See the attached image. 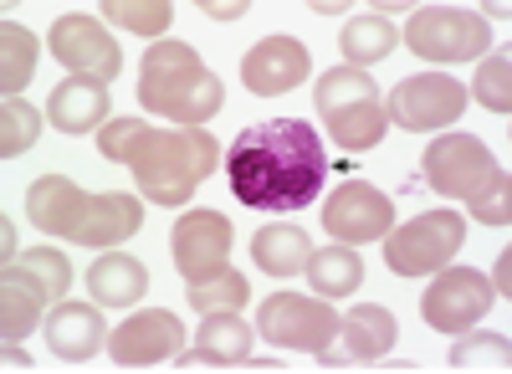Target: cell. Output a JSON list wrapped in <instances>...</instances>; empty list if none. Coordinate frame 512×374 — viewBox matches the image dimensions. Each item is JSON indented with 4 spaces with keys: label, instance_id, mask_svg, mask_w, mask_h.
<instances>
[{
    "label": "cell",
    "instance_id": "6da1fadb",
    "mask_svg": "<svg viewBox=\"0 0 512 374\" xmlns=\"http://www.w3.org/2000/svg\"><path fill=\"white\" fill-rule=\"evenodd\" d=\"M231 195L246 211L262 216H292L308 211L328 180V149L313 123L303 118H267L236 134L226 154Z\"/></svg>",
    "mask_w": 512,
    "mask_h": 374
},
{
    "label": "cell",
    "instance_id": "7a4b0ae2",
    "mask_svg": "<svg viewBox=\"0 0 512 374\" xmlns=\"http://www.w3.org/2000/svg\"><path fill=\"white\" fill-rule=\"evenodd\" d=\"M98 149L113 164L134 170V185L144 190L149 205H169L175 211L216 170L221 144L205 129H154V123H139V118H113L98 129Z\"/></svg>",
    "mask_w": 512,
    "mask_h": 374
},
{
    "label": "cell",
    "instance_id": "3957f363",
    "mask_svg": "<svg viewBox=\"0 0 512 374\" xmlns=\"http://www.w3.org/2000/svg\"><path fill=\"white\" fill-rule=\"evenodd\" d=\"M26 216L47 236H67L77 246L113 252L118 241H128L144 226V200L139 195H88L67 175H41L26 190Z\"/></svg>",
    "mask_w": 512,
    "mask_h": 374
},
{
    "label": "cell",
    "instance_id": "277c9868",
    "mask_svg": "<svg viewBox=\"0 0 512 374\" xmlns=\"http://www.w3.org/2000/svg\"><path fill=\"white\" fill-rule=\"evenodd\" d=\"M226 103L221 77L200 62L195 47L185 41H154L139 62V108L175 118L180 129H200L205 118H216Z\"/></svg>",
    "mask_w": 512,
    "mask_h": 374
},
{
    "label": "cell",
    "instance_id": "5b68a950",
    "mask_svg": "<svg viewBox=\"0 0 512 374\" xmlns=\"http://www.w3.org/2000/svg\"><path fill=\"white\" fill-rule=\"evenodd\" d=\"M67 287H72V262L57 246H26L16 262H6V277H0V339H6V349L21 344L41 323L47 303L67 298Z\"/></svg>",
    "mask_w": 512,
    "mask_h": 374
},
{
    "label": "cell",
    "instance_id": "8992f818",
    "mask_svg": "<svg viewBox=\"0 0 512 374\" xmlns=\"http://www.w3.org/2000/svg\"><path fill=\"white\" fill-rule=\"evenodd\" d=\"M461 241H466V226L456 211H420L415 221L384 231V262H390L395 277H425V272L451 267Z\"/></svg>",
    "mask_w": 512,
    "mask_h": 374
},
{
    "label": "cell",
    "instance_id": "52a82bcc",
    "mask_svg": "<svg viewBox=\"0 0 512 374\" xmlns=\"http://www.w3.org/2000/svg\"><path fill=\"white\" fill-rule=\"evenodd\" d=\"M492 26L466 6H420L410 11L405 47L425 62H472L487 52Z\"/></svg>",
    "mask_w": 512,
    "mask_h": 374
},
{
    "label": "cell",
    "instance_id": "ba28073f",
    "mask_svg": "<svg viewBox=\"0 0 512 374\" xmlns=\"http://www.w3.org/2000/svg\"><path fill=\"white\" fill-rule=\"evenodd\" d=\"M420 170H425V185H431L436 195L472 205L502 175V164H497V154L477 134H441L431 149H425Z\"/></svg>",
    "mask_w": 512,
    "mask_h": 374
},
{
    "label": "cell",
    "instance_id": "9c48e42d",
    "mask_svg": "<svg viewBox=\"0 0 512 374\" xmlns=\"http://www.w3.org/2000/svg\"><path fill=\"white\" fill-rule=\"evenodd\" d=\"M256 334L277 349H303L323 354L338 334V313L323 298H297V293H272L256 308Z\"/></svg>",
    "mask_w": 512,
    "mask_h": 374
},
{
    "label": "cell",
    "instance_id": "30bf717a",
    "mask_svg": "<svg viewBox=\"0 0 512 374\" xmlns=\"http://www.w3.org/2000/svg\"><path fill=\"white\" fill-rule=\"evenodd\" d=\"M492 282L472 267H441L436 282L425 287L420 298V313L431 328H441V334H466V328H477V318L492 308Z\"/></svg>",
    "mask_w": 512,
    "mask_h": 374
},
{
    "label": "cell",
    "instance_id": "8fae6325",
    "mask_svg": "<svg viewBox=\"0 0 512 374\" xmlns=\"http://www.w3.org/2000/svg\"><path fill=\"white\" fill-rule=\"evenodd\" d=\"M384 108H390V123H400V129H410V134H425V129L456 123L461 108H466V93L446 72H420V77H405L400 88L384 98Z\"/></svg>",
    "mask_w": 512,
    "mask_h": 374
},
{
    "label": "cell",
    "instance_id": "7c38bea8",
    "mask_svg": "<svg viewBox=\"0 0 512 374\" xmlns=\"http://www.w3.org/2000/svg\"><path fill=\"white\" fill-rule=\"evenodd\" d=\"M400 328H395V313L379 308V303H359L338 318V334L333 344L318 354L323 369H364V364H379L384 354L395 349Z\"/></svg>",
    "mask_w": 512,
    "mask_h": 374
},
{
    "label": "cell",
    "instance_id": "4fadbf2b",
    "mask_svg": "<svg viewBox=\"0 0 512 374\" xmlns=\"http://www.w3.org/2000/svg\"><path fill=\"white\" fill-rule=\"evenodd\" d=\"M390 226H395V200L379 195L369 180H344L323 205V231L344 246L379 241Z\"/></svg>",
    "mask_w": 512,
    "mask_h": 374
},
{
    "label": "cell",
    "instance_id": "5bb4252c",
    "mask_svg": "<svg viewBox=\"0 0 512 374\" xmlns=\"http://www.w3.org/2000/svg\"><path fill=\"white\" fill-rule=\"evenodd\" d=\"M169 252H175V267L185 282H205L231 267V221L221 211H185L175 221V241H169Z\"/></svg>",
    "mask_w": 512,
    "mask_h": 374
},
{
    "label": "cell",
    "instance_id": "9a60e30c",
    "mask_svg": "<svg viewBox=\"0 0 512 374\" xmlns=\"http://www.w3.org/2000/svg\"><path fill=\"white\" fill-rule=\"evenodd\" d=\"M52 57L62 67H72V77H93V82H108L123 72V52L118 41L93 21V16H62L52 26Z\"/></svg>",
    "mask_w": 512,
    "mask_h": 374
},
{
    "label": "cell",
    "instance_id": "2e32d148",
    "mask_svg": "<svg viewBox=\"0 0 512 374\" xmlns=\"http://www.w3.org/2000/svg\"><path fill=\"white\" fill-rule=\"evenodd\" d=\"M185 349V328L175 313L164 308H149V313H134L123 328L108 334V354L118 369H154L164 359H175Z\"/></svg>",
    "mask_w": 512,
    "mask_h": 374
},
{
    "label": "cell",
    "instance_id": "e0dca14e",
    "mask_svg": "<svg viewBox=\"0 0 512 374\" xmlns=\"http://www.w3.org/2000/svg\"><path fill=\"white\" fill-rule=\"evenodd\" d=\"M308 72H313V57H308L303 41H292V36H267V41H256V47L241 57V82H246V93H256V98H282Z\"/></svg>",
    "mask_w": 512,
    "mask_h": 374
},
{
    "label": "cell",
    "instance_id": "ac0fdd59",
    "mask_svg": "<svg viewBox=\"0 0 512 374\" xmlns=\"http://www.w3.org/2000/svg\"><path fill=\"white\" fill-rule=\"evenodd\" d=\"M108 344V328L98 303H57L47 318V349L62 364H88L98 349Z\"/></svg>",
    "mask_w": 512,
    "mask_h": 374
},
{
    "label": "cell",
    "instance_id": "d6986e66",
    "mask_svg": "<svg viewBox=\"0 0 512 374\" xmlns=\"http://www.w3.org/2000/svg\"><path fill=\"white\" fill-rule=\"evenodd\" d=\"M108 108H113V98H108L103 82H93V77H67V82H57L52 98H47V118H52V129H62V134H93V129H103Z\"/></svg>",
    "mask_w": 512,
    "mask_h": 374
},
{
    "label": "cell",
    "instance_id": "ffe728a7",
    "mask_svg": "<svg viewBox=\"0 0 512 374\" xmlns=\"http://www.w3.org/2000/svg\"><path fill=\"white\" fill-rule=\"evenodd\" d=\"M251 323L241 313H205L200 334H195V354L180 359L185 369H226V364H251Z\"/></svg>",
    "mask_w": 512,
    "mask_h": 374
},
{
    "label": "cell",
    "instance_id": "44dd1931",
    "mask_svg": "<svg viewBox=\"0 0 512 374\" xmlns=\"http://www.w3.org/2000/svg\"><path fill=\"white\" fill-rule=\"evenodd\" d=\"M149 287V267L139 257H123V252H103L88 272V293L98 308H134Z\"/></svg>",
    "mask_w": 512,
    "mask_h": 374
},
{
    "label": "cell",
    "instance_id": "7402d4cb",
    "mask_svg": "<svg viewBox=\"0 0 512 374\" xmlns=\"http://www.w3.org/2000/svg\"><path fill=\"white\" fill-rule=\"evenodd\" d=\"M308 257H313V241L303 226H262L251 236V262L262 267L267 277H297V272H308Z\"/></svg>",
    "mask_w": 512,
    "mask_h": 374
},
{
    "label": "cell",
    "instance_id": "603a6c76",
    "mask_svg": "<svg viewBox=\"0 0 512 374\" xmlns=\"http://www.w3.org/2000/svg\"><path fill=\"white\" fill-rule=\"evenodd\" d=\"M323 129H328V139H333L338 149L364 154V149H374V144L384 139V129H390V108H384V98H369V103H354V108L328 113Z\"/></svg>",
    "mask_w": 512,
    "mask_h": 374
},
{
    "label": "cell",
    "instance_id": "cb8c5ba5",
    "mask_svg": "<svg viewBox=\"0 0 512 374\" xmlns=\"http://www.w3.org/2000/svg\"><path fill=\"white\" fill-rule=\"evenodd\" d=\"M308 282H313L318 298H349V293H359V282H364V262L344 241L318 246V252L308 257Z\"/></svg>",
    "mask_w": 512,
    "mask_h": 374
},
{
    "label": "cell",
    "instance_id": "d4e9b609",
    "mask_svg": "<svg viewBox=\"0 0 512 374\" xmlns=\"http://www.w3.org/2000/svg\"><path fill=\"white\" fill-rule=\"evenodd\" d=\"M395 41H400V31L390 26V16H379V11H369V16H354L349 26H344V36H338V47H344V62L349 67H374V62H384L395 52Z\"/></svg>",
    "mask_w": 512,
    "mask_h": 374
},
{
    "label": "cell",
    "instance_id": "484cf974",
    "mask_svg": "<svg viewBox=\"0 0 512 374\" xmlns=\"http://www.w3.org/2000/svg\"><path fill=\"white\" fill-rule=\"evenodd\" d=\"M36 36L16 21L0 26V93L6 98H21L26 93V82L36 77Z\"/></svg>",
    "mask_w": 512,
    "mask_h": 374
},
{
    "label": "cell",
    "instance_id": "4316f807",
    "mask_svg": "<svg viewBox=\"0 0 512 374\" xmlns=\"http://www.w3.org/2000/svg\"><path fill=\"white\" fill-rule=\"evenodd\" d=\"M369 98H379V88H374V77L359 72V67H328V72L318 77V88H313V103H318L323 118L338 113V108L369 103Z\"/></svg>",
    "mask_w": 512,
    "mask_h": 374
},
{
    "label": "cell",
    "instance_id": "83f0119b",
    "mask_svg": "<svg viewBox=\"0 0 512 374\" xmlns=\"http://www.w3.org/2000/svg\"><path fill=\"white\" fill-rule=\"evenodd\" d=\"M507 334H477V328H466V334H456V349H451V369L456 374H472V369H487V374H507Z\"/></svg>",
    "mask_w": 512,
    "mask_h": 374
},
{
    "label": "cell",
    "instance_id": "f1b7e54d",
    "mask_svg": "<svg viewBox=\"0 0 512 374\" xmlns=\"http://www.w3.org/2000/svg\"><path fill=\"white\" fill-rule=\"evenodd\" d=\"M251 298V282L241 272H216V277H205V282H190V308L195 313H241Z\"/></svg>",
    "mask_w": 512,
    "mask_h": 374
},
{
    "label": "cell",
    "instance_id": "f546056e",
    "mask_svg": "<svg viewBox=\"0 0 512 374\" xmlns=\"http://www.w3.org/2000/svg\"><path fill=\"white\" fill-rule=\"evenodd\" d=\"M41 134V113L26 103V98H6L0 103V154L6 159H21Z\"/></svg>",
    "mask_w": 512,
    "mask_h": 374
},
{
    "label": "cell",
    "instance_id": "4dcf8cb0",
    "mask_svg": "<svg viewBox=\"0 0 512 374\" xmlns=\"http://www.w3.org/2000/svg\"><path fill=\"white\" fill-rule=\"evenodd\" d=\"M103 21L128 26V31H139V36H159L169 21H175V6H169V0H108Z\"/></svg>",
    "mask_w": 512,
    "mask_h": 374
},
{
    "label": "cell",
    "instance_id": "1f68e13d",
    "mask_svg": "<svg viewBox=\"0 0 512 374\" xmlns=\"http://www.w3.org/2000/svg\"><path fill=\"white\" fill-rule=\"evenodd\" d=\"M472 93H477V103L487 108V113H512V57L507 52H497V57H487L482 67H477V82H472Z\"/></svg>",
    "mask_w": 512,
    "mask_h": 374
},
{
    "label": "cell",
    "instance_id": "d6a6232c",
    "mask_svg": "<svg viewBox=\"0 0 512 374\" xmlns=\"http://www.w3.org/2000/svg\"><path fill=\"white\" fill-rule=\"evenodd\" d=\"M472 216H477L482 226H507V221H512V180H507V170L472 200Z\"/></svg>",
    "mask_w": 512,
    "mask_h": 374
},
{
    "label": "cell",
    "instance_id": "836d02e7",
    "mask_svg": "<svg viewBox=\"0 0 512 374\" xmlns=\"http://www.w3.org/2000/svg\"><path fill=\"white\" fill-rule=\"evenodd\" d=\"M507 267H512V252H507V246H502V257H497V272H492V293H512V277H507Z\"/></svg>",
    "mask_w": 512,
    "mask_h": 374
},
{
    "label": "cell",
    "instance_id": "e575fe53",
    "mask_svg": "<svg viewBox=\"0 0 512 374\" xmlns=\"http://www.w3.org/2000/svg\"><path fill=\"white\" fill-rule=\"evenodd\" d=\"M210 21H236V16H246V6H200Z\"/></svg>",
    "mask_w": 512,
    "mask_h": 374
}]
</instances>
